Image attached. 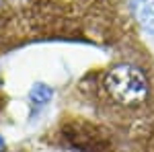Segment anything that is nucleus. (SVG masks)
I'll list each match as a JSON object with an SVG mask.
<instances>
[{"instance_id":"obj_1","label":"nucleus","mask_w":154,"mask_h":152,"mask_svg":"<svg viewBox=\"0 0 154 152\" xmlns=\"http://www.w3.org/2000/svg\"><path fill=\"white\" fill-rule=\"evenodd\" d=\"M103 86L109 99L121 107H140L150 97L148 78L134 64H117L103 76Z\"/></svg>"},{"instance_id":"obj_2","label":"nucleus","mask_w":154,"mask_h":152,"mask_svg":"<svg viewBox=\"0 0 154 152\" xmlns=\"http://www.w3.org/2000/svg\"><path fill=\"white\" fill-rule=\"evenodd\" d=\"M128 8L134 21L148 35H154V0H128Z\"/></svg>"},{"instance_id":"obj_3","label":"nucleus","mask_w":154,"mask_h":152,"mask_svg":"<svg viewBox=\"0 0 154 152\" xmlns=\"http://www.w3.org/2000/svg\"><path fill=\"white\" fill-rule=\"evenodd\" d=\"M54 97V91L45 86V84H35L31 91V105L35 107V111H39L43 105H48V101Z\"/></svg>"},{"instance_id":"obj_4","label":"nucleus","mask_w":154,"mask_h":152,"mask_svg":"<svg viewBox=\"0 0 154 152\" xmlns=\"http://www.w3.org/2000/svg\"><path fill=\"white\" fill-rule=\"evenodd\" d=\"M0 146H2V140H0Z\"/></svg>"}]
</instances>
